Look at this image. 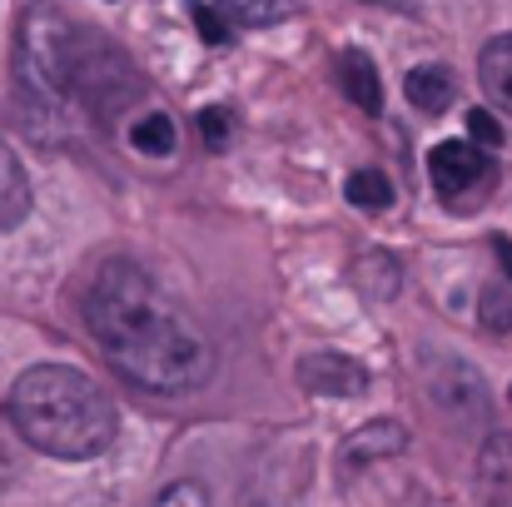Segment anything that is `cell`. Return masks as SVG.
Masks as SVG:
<instances>
[{
	"instance_id": "cell-16",
	"label": "cell",
	"mask_w": 512,
	"mask_h": 507,
	"mask_svg": "<svg viewBox=\"0 0 512 507\" xmlns=\"http://www.w3.org/2000/svg\"><path fill=\"white\" fill-rule=\"evenodd\" d=\"M229 135H234V120H229V110H219V105L199 110V140H204L209 150H224V145H229Z\"/></svg>"
},
{
	"instance_id": "cell-12",
	"label": "cell",
	"mask_w": 512,
	"mask_h": 507,
	"mask_svg": "<svg viewBox=\"0 0 512 507\" xmlns=\"http://www.w3.org/2000/svg\"><path fill=\"white\" fill-rule=\"evenodd\" d=\"M214 10L239 30H264V25L299 15V0H214Z\"/></svg>"
},
{
	"instance_id": "cell-3",
	"label": "cell",
	"mask_w": 512,
	"mask_h": 507,
	"mask_svg": "<svg viewBox=\"0 0 512 507\" xmlns=\"http://www.w3.org/2000/svg\"><path fill=\"white\" fill-rule=\"evenodd\" d=\"M75 50L80 35L70 30V20L50 5H30L15 30V80L25 100H35L40 110H60L75 95Z\"/></svg>"
},
{
	"instance_id": "cell-10",
	"label": "cell",
	"mask_w": 512,
	"mask_h": 507,
	"mask_svg": "<svg viewBox=\"0 0 512 507\" xmlns=\"http://www.w3.org/2000/svg\"><path fill=\"white\" fill-rule=\"evenodd\" d=\"M30 214V179H25V165L15 160V150L0 140V234L20 229Z\"/></svg>"
},
{
	"instance_id": "cell-6",
	"label": "cell",
	"mask_w": 512,
	"mask_h": 507,
	"mask_svg": "<svg viewBox=\"0 0 512 507\" xmlns=\"http://www.w3.org/2000/svg\"><path fill=\"white\" fill-rule=\"evenodd\" d=\"M408 448V433H403V423H393V418H373V423H363V428H353L348 433V443H343V463L348 468H368V463H383V458H398Z\"/></svg>"
},
{
	"instance_id": "cell-20",
	"label": "cell",
	"mask_w": 512,
	"mask_h": 507,
	"mask_svg": "<svg viewBox=\"0 0 512 507\" xmlns=\"http://www.w3.org/2000/svg\"><path fill=\"white\" fill-rule=\"evenodd\" d=\"M493 254H498V264H503V274L512 284V239H493Z\"/></svg>"
},
{
	"instance_id": "cell-7",
	"label": "cell",
	"mask_w": 512,
	"mask_h": 507,
	"mask_svg": "<svg viewBox=\"0 0 512 507\" xmlns=\"http://www.w3.org/2000/svg\"><path fill=\"white\" fill-rule=\"evenodd\" d=\"M428 393H433V403L438 408H448L458 423H478L483 413H488V388H483V378L468 368V363H458V383H443L438 373H428Z\"/></svg>"
},
{
	"instance_id": "cell-2",
	"label": "cell",
	"mask_w": 512,
	"mask_h": 507,
	"mask_svg": "<svg viewBox=\"0 0 512 507\" xmlns=\"http://www.w3.org/2000/svg\"><path fill=\"white\" fill-rule=\"evenodd\" d=\"M5 408H10L15 433L35 453L60 458V463L100 458L115 443V403H110V393L95 378H85L80 368H65V363L25 368L15 378Z\"/></svg>"
},
{
	"instance_id": "cell-9",
	"label": "cell",
	"mask_w": 512,
	"mask_h": 507,
	"mask_svg": "<svg viewBox=\"0 0 512 507\" xmlns=\"http://www.w3.org/2000/svg\"><path fill=\"white\" fill-rule=\"evenodd\" d=\"M339 85L363 115H378L383 110V80H378V65L363 50H343L339 55Z\"/></svg>"
},
{
	"instance_id": "cell-8",
	"label": "cell",
	"mask_w": 512,
	"mask_h": 507,
	"mask_svg": "<svg viewBox=\"0 0 512 507\" xmlns=\"http://www.w3.org/2000/svg\"><path fill=\"white\" fill-rule=\"evenodd\" d=\"M403 95H408L413 110H423V115H443V110L453 105V95H458V80H453L448 65H413L408 80H403Z\"/></svg>"
},
{
	"instance_id": "cell-1",
	"label": "cell",
	"mask_w": 512,
	"mask_h": 507,
	"mask_svg": "<svg viewBox=\"0 0 512 507\" xmlns=\"http://www.w3.org/2000/svg\"><path fill=\"white\" fill-rule=\"evenodd\" d=\"M85 329L105 348V358L145 393H194L214 373V353L204 334L130 259H110L90 279Z\"/></svg>"
},
{
	"instance_id": "cell-14",
	"label": "cell",
	"mask_w": 512,
	"mask_h": 507,
	"mask_svg": "<svg viewBox=\"0 0 512 507\" xmlns=\"http://www.w3.org/2000/svg\"><path fill=\"white\" fill-rule=\"evenodd\" d=\"M343 189H348V204L353 209H388L393 204V184L378 169H353Z\"/></svg>"
},
{
	"instance_id": "cell-4",
	"label": "cell",
	"mask_w": 512,
	"mask_h": 507,
	"mask_svg": "<svg viewBox=\"0 0 512 507\" xmlns=\"http://www.w3.org/2000/svg\"><path fill=\"white\" fill-rule=\"evenodd\" d=\"M428 179L443 199H458V194H473L478 184L493 179V160L473 140H443L428 155Z\"/></svg>"
},
{
	"instance_id": "cell-21",
	"label": "cell",
	"mask_w": 512,
	"mask_h": 507,
	"mask_svg": "<svg viewBox=\"0 0 512 507\" xmlns=\"http://www.w3.org/2000/svg\"><path fill=\"white\" fill-rule=\"evenodd\" d=\"M373 5H403V0H373Z\"/></svg>"
},
{
	"instance_id": "cell-19",
	"label": "cell",
	"mask_w": 512,
	"mask_h": 507,
	"mask_svg": "<svg viewBox=\"0 0 512 507\" xmlns=\"http://www.w3.org/2000/svg\"><path fill=\"white\" fill-rule=\"evenodd\" d=\"M194 25H199V35H204L209 45H224L229 30H234V25H229L219 10H209V5H194Z\"/></svg>"
},
{
	"instance_id": "cell-17",
	"label": "cell",
	"mask_w": 512,
	"mask_h": 507,
	"mask_svg": "<svg viewBox=\"0 0 512 507\" xmlns=\"http://www.w3.org/2000/svg\"><path fill=\"white\" fill-rule=\"evenodd\" d=\"M150 507H209V493H204V483H194V478H179V483H170L160 498Z\"/></svg>"
},
{
	"instance_id": "cell-18",
	"label": "cell",
	"mask_w": 512,
	"mask_h": 507,
	"mask_svg": "<svg viewBox=\"0 0 512 507\" xmlns=\"http://www.w3.org/2000/svg\"><path fill=\"white\" fill-rule=\"evenodd\" d=\"M468 135H473L478 150H498V145H503V125H498L488 110H468Z\"/></svg>"
},
{
	"instance_id": "cell-15",
	"label": "cell",
	"mask_w": 512,
	"mask_h": 507,
	"mask_svg": "<svg viewBox=\"0 0 512 507\" xmlns=\"http://www.w3.org/2000/svg\"><path fill=\"white\" fill-rule=\"evenodd\" d=\"M478 309H483V324L488 329H512V284H488L483 289V299H478Z\"/></svg>"
},
{
	"instance_id": "cell-5",
	"label": "cell",
	"mask_w": 512,
	"mask_h": 507,
	"mask_svg": "<svg viewBox=\"0 0 512 507\" xmlns=\"http://www.w3.org/2000/svg\"><path fill=\"white\" fill-rule=\"evenodd\" d=\"M299 388L314 398H353L368 388V368L339 348H314L299 358Z\"/></svg>"
},
{
	"instance_id": "cell-11",
	"label": "cell",
	"mask_w": 512,
	"mask_h": 507,
	"mask_svg": "<svg viewBox=\"0 0 512 507\" xmlns=\"http://www.w3.org/2000/svg\"><path fill=\"white\" fill-rule=\"evenodd\" d=\"M478 80H483V95L512 115V35H498V40H488L483 45V55H478Z\"/></svg>"
},
{
	"instance_id": "cell-13",
	"label": "cell",
	"mask_w": 512,
	"mask_h": 507,
	"mask_svg": "<svg viewBox=\"0 0 512 507\" xmlns=\"http://www.w3.org/2000/svg\"><path fill=\"white\" fill-rule=\"evenodd\" d=\"M130 145L140 155H150V160H165V155H174V145H179V130H174V120L165 110H150V115H140L130 125Z\"/></svg>"
},
{
	"instance_id": "cell-22",
	"label": "cell",
	"mask_w": 512,
	"mask_h": 507,
	"mask_svg": "<svg viewBox=\"0 0 512 507\" xmlns=\"http://www.w3.org/2000/svg\"><path fill=\"white\" fill-rule=\"evenodd\" d=\"M508 398H512V388H508Z\"/></svg>"
}]
</instances>
